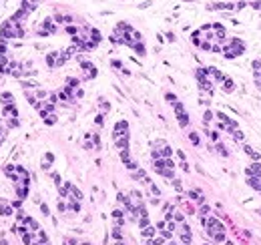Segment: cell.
<instances>
[{
	"instance_id": "1",
	"label": "cell",
	"mask_w": 261,
	"mask_h": 245,
	"mask_svg": "<svg viewBox=\"0 0 261 245\" xmlns=\"http://www.w3.org/2000/svg\"><path fill=\"white\" fill-rule=\"evenodd\" d=\"M201 223L205 225V231H207V235L213 241H217V243H221V241H225V227H223V223H219L215 217H201Z\"/></svg>"
},
{
	"instance_id": "14",
	"label": "cell",
	"mask_w": 261,
	"mask_h": 245,
	"mask_svg": "<svg viewBox=\"0 0 261 245\" xmlns=\"http://www.w3.org/2000/svg\"><path fill=\"white\" fill-rule=\"evenodd\" d=\"M6 125L10 127V129H14V127H18V119H10V121L6 123Z\"/></svg>"
},
{
	"instance_id": "6",
	"label": "cell",
	"mask_w": 261,
	"mask_h": 245,
	"mask_svg": "<svg viewBox=\"0 0 261 245\" xmlns=\"http://www.w3.org/2000/svg\"><path fill=\"white\" fill-rule=\"evenodd\" d=\"M0 99H2V105H4V106L14 105V97H12V93H2V94H0Z\"/></svg>"
},
{
	"instance_id": "21",
	"label": "cell",
	"mask_w": 261,
	"mask_h": 245,
	"mask_svg": "<svg viewBox=\"0 0 261 245\" xmlns=\"http://www.w3.org/2000/svg\"><path fill=\"white\" fill-rule=\"evenodd\" d=\"M209 213V207H201V215H207Z\"/></svg>"
},
{
	"instance_id": "20",
	"label": "cell",
	"mask_w": 261,
	"mask_h": 245,
	"mask_svg": "<svg viewBox=\"0 0 261 245\" xmlns=\"http://www.w3.org/2000/svg\"><path fill=\"white\" fill-rule=\"evenodd\" d=\"M67 32H68V34H76V28H74V26H68Z\"/></svg>"
},
{
	"instance_id": "11",
	"label": "cell",
	"mask_w": 261,
	"mask_h": 245,
	"mask_svg": "<svg viewBox=\"0 0 261 245\" xmlns=\"http://www.w3.org/2000/svg\"><path fill=\"white\" fill-rule=\"evenodd\" d=\"M223 88H225L227 93H231V91H233V80H231V79H225V82H223Z\"/></svg>"
},
{
	"instance_id": "15",
	"label": "cell",
	"mask_w": 261,
	"mask_h": 245,
	"mask_svg": "<svg viewBox=\"0 0 261 245\" xmlns=\"http://www.w3.org/2000/svg\"><path fill=\"white\" fill-rule=\"evenodd\" d=\"M167 100L171 103V105H175V103H177V97H175V94H171V93H167Z\"/></svg>"
},
{
	"instance_id": "3",
	"label": "cell",
	"mask_w": 261,
	"mask_h": 245,
	"mask_svg": "<svg viewBox=\"0 0 261 245\" xmlns=\"http://www.w3.org/2000/svg\"><path fill=\"white\" fill-rule=\"evenodd\" d=\"M173 109H175V115H177V119H179V125L181 127H187L189 125V117H187V113H185V109H183V105H181L179 100L173 105Z\"/></svg>"
},
{
	"instance_id": "24",
	"label": "cell",
	"mask_w": 261,
	"mask_h": 245,
	"mask_svg": "<svg viewBox=\"0 0 261 245\" xmlns=\"http://www.w3.org/2000/svg\"><path fill=\"white\" fill-rule=\"evenodd\" d=\"M114 245H125V243H123V241H117V243H114Z\"/></svg>"
},
{
	"instance_id": "8",
	"label": "cell",
	"mask_w": 261,
	"mask_h": 245,
	"mask_svg": "<svg viewBox=\"0 0 261 245\" xmlns=\"http://www.w3.org/2000/svg\"><path fill=\"white\" fill-rule=\"evenodd\" d=\"M56 58H58V52H50L46 56V62H48V66H56Z\"/></svg>"
},
{
	"instance_id": "5",
	"label": "cell",
	"mask_w": 261,
	"mask_h": 245,
	"mask_svg": "<svg viewBox=\"0 0 261 245\" xmlns=\"http://www.w3.org/2000/svg\"><path fill=\"white\" fill-rule=\"evenodd\" d=\"M2 117H4L6 121H10V119H16V117H18V111H16V106H14V105H10V106H4V109H2Z\"/></svg>"
},
{
	"instance_id": "13",
	"label": "cell",
	"mask_w": 261,
	"mask_h": 245,
	"mask_svg": "<svg viewBox=\"0 0 261 245\" xmlns=\"http://www.w3.org/2000/svg\"><path fill=\"white\" fill-rule=\"evenodd\" d=\"M44 121H46V125H52V123H56V117H54V115H48Z\"/></svg>"
},
{
	"instance_id": "25",
	"label": "cell",
	"mask_w": 261,
	"mask_h": 245,
	"mask_svg": "<svg viewBox=\"0 0 261 245\" xmlns=\"http://www.w3.org/2000/svg\"><path fill=\"white\" fill-rule=\"evenodd\" d=\"M28 2H34V4H36V2H38V0H28Z\"/></svg>"
},
{
	"instance_id": "4",
	"label": "cell",
	"mask_w": 261,
	"mask_h": 245,
	"mask_svg": "<svg viewBox=\"0 0 261 245\" xmlns=\"http://www.w3.org/2000/svg\"><path fill=\"white\" fill-rule=\"evenodd\" d=\"M82 73H85V79H94L96 76V68H94L93 62H88V60H82Z\"/></svg>"
},
{
	"instance_id": "23",
	"label": "cell",
	"mask_w": 261,
	"mask_h": 245,
	"mask_svg": "<svg viewBox=\"0 0 261 245\" xmlns=\"http://www.w3.org/2000/svg\"><path fill=\"white\" fill-rule=\"evenodd\" d=\"M40 209H42V213H44V215H48V207L46 205H40Z\"/></svg>"
},
{
	"instance_id": "17",
	"label": "cell",
	"mask_w": 261,
	"mask_h": 245,
	"mask_svg": "<svg viewBox=\"0 0 261 245\" xmlns=\"http://www.w3.org/2000/svg\"><path fill=\"white\" fill-rule=\"evenodd\" d=\"M217 151H219L221 155H225V157H227V151H225V147H223V145H217Z\"/></svg>"
},
{
	"instance_id": "18",
	"label": "cell",
	"mask_w": 261,
	"mask_h": 245,
	"mask_svg": "<svg viewBox=\"0 0 261 245\" xmlns=\"http://www.w3.org/2000/svg\"><path fill=\"white\" fill-rule=\"evenodd\" d=\"M6 139V131L4 129H0V145H2V141Z\"/></svg>"
},
{
	"instance_id": "16",
	"label": "cell",
	"mask_w": 261,
	"mask_h": 245,
	"mask_svg": "<svg viewBox=\"0 0 261 245\" xmlns=\"http://www.w3.org/2000/svg\"><path fill=\"white\" fill-rule=\"evenodd\" d=\"M189 139L193 141L195 145H199V137H197V133H191V135H189Z\"/></svg>"
},
{
	"instance_id": "12",
	"label": "cell",
	"mask_w": 261,
	"mask_h": 245,
	"mask_svg": "<svg viewBox=\"0 0 261 245\" xmlns=\"http://www.w3.org/2000/svg\"><path fill=\"white\" fill-rule=\"evenodd\" d=\"M113 237L117 239V241H120V229H119V227H114V229H113Z\"/></svg>"
},
{
	"instance_id": "22",
	"label": "cell",
	"mask_w": 261,
	"mask_h": 245,
	"mask_svg": "<svg viewBox=\"0 0 261 245\" xmlns=\"http://www.w3.org/2000/svg\"><path fill=\"white\" fill-rule=\"evenodd\" d=\"M100 109H102V111H108V103H100Z\"/></svg>"
},
{
	"instance_id": "19",
	"label": "cell",
	"mask_w": 261,
	"mask_h": 245,
	"mask_svg": "<svg viewBox=\"0 0 261 245\" xmlns=\"http://www.w3.org/2000/svg\"><path fill=\"white\" fill-rule=\"evenodd\" d=\"M173 185H175V189H177V191H181V183H179V179H173Z\"/></svg>"
},
{
	"instance_id": "7",
	"label": "cell",
	"mask_w": 261,
	"mask_h": 245,
	"mask_svg": "<svg viewBox=\"0 0 261 245\" xmlns=\"http://www.w3.org/2000/svg\"><path fill=\"white\" fill-rule=\"evenodd\" d=\"M0 215H4V217L12 215V207H10V205H4V203H0Z\"/></svg>"
},
{
	"instance_id": "2",
	"label": "cell",
	"mask_w": 261,
	"mask_h": 245,
	"mask_svg": "<svg viewBox=\"0 0 261 245\" xmlns=\"http://www.w3.org/2000/svg\"><path fill=\"white\" fill-rule=\"evenodd\" d=\"M113 137H114V141L123 139V137H129V123H127V121H119V123L114 125Z\"/></svg>"
},
{
	"instance_id": "9",
	"label": "cell",
	"mask_w": 261,
	"mask_h": 245,
	"mask_svg": "<svg viewBox=\"0 0 261 245\" xmlns=\"http://www.w3.org/2000/svg\"><path fill=\"white\" fill-rule=\"evenodd\" d=\"M141 233H143L145 237H153V235H155V227H151V225H149V227H145V229H143Z\"/></svg>"
},
{
	"instance_id": "10",
	"label": "cell",
	"mask_w": 261,
	"mask_h": 245,
	"mask_svg": "<svg viewBox=\"0 0 261 245\" xmlns=\"http://www.w3.org/2000/svg\"><path fill=\"white\" fill-rule=\"evenodd\" d=\"M90 34H93V36H90V38H93V42H100V38H102V36H100V32L96 30V28H93V30H90Z\"/></svg>"
}]
</instances>
